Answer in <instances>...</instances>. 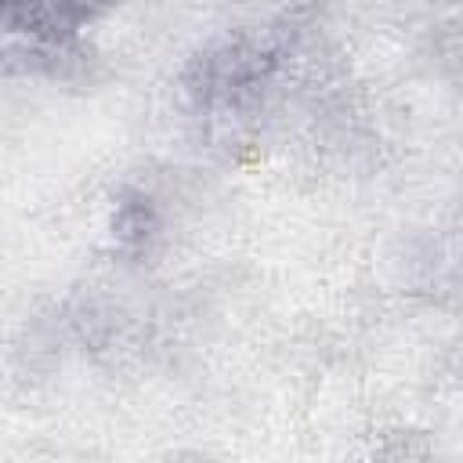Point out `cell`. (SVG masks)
Here are the masks:
<instances>
[{
    "label": "cell",
    "instance_id": "obj_1",
    "mask_svg": "<svg viewBox=\"0 0 463 463\" xmlns=\"http://www.w3.org/2000/svg\"><path fill=\"white\" fill-rule=\"evenodd\" d=\"M105 7L109 0H4V22L11 36L40 51H58L90 29Z\"/></svg>",
    "mask_w": 463,
    "mask_h": 463
}]
</instances>
